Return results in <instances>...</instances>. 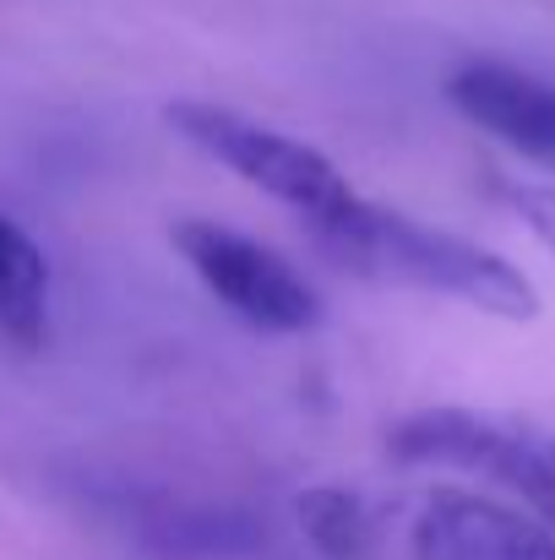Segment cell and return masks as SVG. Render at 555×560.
Masks as SVG:
<instances>
[{"instance_id":"cell-1","label":"cell","mask_w":555,"mask_h":560,"mask_svg":"<svg viewBox=\"0 0 555 560\" xmlns=\"http://www.w3.org/2000/svg\"><path fill=\"white\" fill-rule=\"evenodd\" d=\"M322 240V250L360 272V278H381V283H414V289H430V294H447V300H463L485 316H501V322H534L540 316V294L529 289V278L490 256L485 245L463 240V234H447V229H430V223H414L403 212H386L375 201H355L344 218L311 229Z\"/></svg>"},{"instance_id":"cell-2","label":"cell","mask_w":555,"mask_h":560,"mask_svg":"<svg viewBox=\"0 0 555 560\" xmlns=\"http://www.w3.org/2000/svg\"><path fill=\"white\" fill-rule=\"evenodd\" d=\"M175 131H181L190 148H201L212 164H223L229 175H240L245 186L278 196L284 207H294L311 229L344 218L360 190L338 175V164L311 148V142H294L273 126H256L234 109H218V104H175L170 109Z\"/></svg>"},{"instance_id":"cell-3","label":"cell","mask_w":555,"mask_h":560,"mask_svg":"<svg viewBox=\"0 0 555 560\" xmlns=\"http://www.w3.org/2000/svg\"><path fill=\"white\" fill-rule=\"evenodd\" d=\"M386 452L408 468L419 463H447V468H469L501 490H512L518 501H529L545 523H555V441L540 430L490 419V413H469V408H430L403 419L386 435Z\"/></svg>"},{"instance_id":"cell-4","label":"cell","mask_w":555,"mask_h":560,"mask_svg":"<svg viewBox=\"0 0 555 560\" xmlns=\"http://www.w3.org/2000/svg\"><path fill=\"white\" fill-rule=\"evenodd\" d=\"M170 240L201 278V289L218 305H229L240 322H251L256 332H305L322 322L316 289L262 240L212 218H181Z\"/></svg>"},{"instance_id":"cell-5","label":"cell","mask_w":555,"mask_h":560,"mask_svg":"<svg viewBox=\"0 0 555 560\" xmlns=\"http://www.w3.org/2000/svg\"><path fill=\"white\" fill-rule=\"evenodd\" d=\"M414 560H555V523L469 490H441L414 517Z\"/></svg>"},{"instance_id":"cell-6","label":"cell","mask_w":555,"mask_h":560,"mask_svg":"<svg viewBox=\"0 0 555 560\" xmlns=\"http://www.w3.org/2000/svg\"><path fill=\"white\" fill-rule=\"evenodd\" d=\"M447 98L479 131H490L496 142L555 175V82L501 60H474L447 82Z\"/></svg>"},{"instance_id":"cell-7","label":"cell","mask_w":555,"mask_h":560,"mask_svg":"<svg viewBox=\"0 0 555 560\" xmlns=\"http://www.w3.org/2000/svg\"><path fill=\"white\" fill-rule=\"evenodd\" d=\"M49 322V261L33 234L0 212V332L16 343H38Z\"/></svg>"},{"instance_id":"cell-8","label":"cell","mask_w":555,"mask_h":560,"mask_svg":"<svg viewBox=\"0 0 555 560\" xmlns=\"http://www.w3.org/2000/svg\"><path fill=\"white\" fill-rule=\"evenodd\" d=\"M300 528L327 560H360L370 550V517L349 490H305Z\"/></svg>"},{"instance_id":"cell-9","label":"cell","mask_w":555,"mask_h":560,"mask_svg":"<svg viewBox=\"0 0 555 560\" xmlns=\"http://www.w3.org/2000/svg\"><path fill=\"white\" fill-rule=\"evenodd\" d=\"M507 207L555 250V190L551 186H501Z\"/></svg>"}]
</instances>
